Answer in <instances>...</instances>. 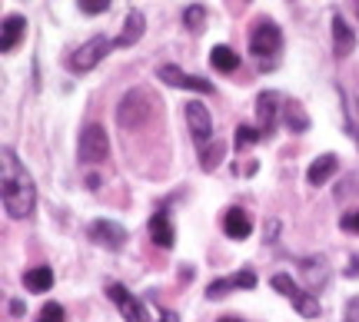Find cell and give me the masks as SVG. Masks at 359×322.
Listing matches in <instances>:
<instances>
[{"label": "cell", "mask_w": 359, "mask_h": 322, "mask_svg": "<svg viewBox=\"0 0 359 322\" xmlns=\"http://www.w3.org/2000/svg\"><path fill=\"white\" fill-rule=\"evenodd\" d=\"M303 270H309V283L316 286V283H326V276H323V272H326V266H323V262H316V259H306V262H303Z\"/></svg>", "instance_id": "27"}, {"label": "cell", "mask_w": 359, "mask_h": 322, "mask_svg": "<svg viewBox=\"0 0 359 322\" xmlns=\"http://www.w3.org/2000/svg\"><path fill=\"white\" fill-rule=\"evenodd\" d=\"M11 312H13V316H20V312H24V302H20V299H13V302H11Z\"/></svg>", "instance_id": "30"}, {"label": "cell", "mask_w": 359, "mask_h": 322, "mask_svg": "<svg viewBox=\"0 0 359 322\" xmlns=\"http://www.w3.org/2000/svg\"><path fill=\"white\" fill-rule=\"evenodd\" d=\"M273 289L290 299V306H293V309L299 312L303 319H316V316H320V299L313 296V293H306V289L296 283L293 276H286V272L273 276Z\"/></svg>", "instance_id": "5"}, {"label": "cell", "mask_w": 359, "mask_h": 322, "mask_svg": "<svg viewBox=\"0 0 359 322\" xmlns=\"http://www.w3.org/2000/svg\"><path fill=\"white\" fill-rule=\"evenodd\" d=\"M250 53L259 60V66H263V70H273V66H276V60H280L283 34H280V27L273 24L269 17H259L257 24L250 27Z\"/></svg>", "instance_id": "2"}, {"label": "cell", "mask_w": 359, "mask_h": 322, "mask_svg": "<svg viewBox=\"0 0 359 322\" xmlns=\"http://www.w3.org/2000/svg\"><path fill=\"white\" fill-rule=\"evenodd\" d=\"M210 64L217 66L219 74H233V70L240 66V57H236V53H233L226 43H217V47L210 50Z\"/></svg>", "instance_id": "20"}, {"label": "cell", "mask_w": 359, "mask_h": 322, "mask_svg": "<svg viewBox=\"0 0 359 322\" xmlns=\"http://www.w3.org/2000/svg\"><path fill=\"white\" fill-rule=\"evenodd\" d=\"M27 34V20L20 13H11V17H4V27H0V53H13L17 50V43L24 40Z\"/></svg>", "instance_id": "14"}, {"label": "cell", "mask_w": 359, "mask_h": 322, "mask_svg": "<svg viewBox=\"0 0 359 322\" xmlns=\"http://www.w3.org/2000/svg\"><path fill=\"white\" fill-rule=\"evenodd\" d=\"M0 200L11 219H27L37 206V186L11 146L0 150Z\"/></svg>", "instance_id": "1"}, {"label": "cell", "mask_w": 359, "mask_h": 322, "mask_svg": "<svg viewBox=\"0 0 359 322\" xmlns=\"http://www.w3.org/2000/svg\"><path fill=\"white\" fill-rule=\"evenodd\" d=\"M233 289H257V272L253 270H240L236 276H226V279H213L206 286V299H219L233 293Z\"/></svg>", "instance_id": "12"}, {"label": "cell", "mask_w": 359, "mask_h": 322, "mask_svg": "<svg viewBox=\"0 0 359 322\" xmlns=\"http://www.w3.org/2000/svg\"><path fill=\"white\" fill-rule=\"evenodd\" d=\"M150 239H154L160 249H173L177 243V230H173V219H170V209H156L150 216Z\"/></svg>", "instance_id": "13"}, {"label": "cell", "mask_w": 359, "mask_h": 322, "mask_svg": "<svg viewBox=\"0 0 359 322\" xmlns=\"http://www.w3.org/2000/svg\"><path fill=\"white\" fill-rule=\"evenodd\" d=\"M143 30H147V17L140 10H130L127 20H123V34L116 37V47H133L143 37Z\"/></svg>", "instance_id": "18"}, {"label": "cell", "mask_w": 359, "mask_h": 322, "mask_svg": "<svg viewBox=\"0 0 359 322\" xmlns=\"http://www.w3.org/2000/svg\"><path fill=\"white\" fill-rule=\"evenodd\" d=\"M107 156H110V140H107V130H103L100 123H87V127H83V133H80L77 160H80V163H87V167H93V163H103Z\"/></svg>", "instance_id": "6"}, {"label": "cell", "mask_w": 359, "mask_h": 322, "mask_svg": "<svg viewBox=\"0 0 359 322\" xmlns=\"http://www.w3.org/2000/svg\"><path fill=\"white\" fill-rule=\"evenodd\" d=\"M356 136H359V133H356Z\"/></svg>", "instance_id": "33"}, {"label": "cell", "mask_w": 359, "mask_h": 322, "mask_svg": "<svg viewBox=\"0 0 359 322\" xmlns=\"http://www.w3.org/2000/svg\"><path fill=\"white\" fill-rule=\"evenodd\" d=\"M114 47H116V40H110L107 34H97V37H90L87 43H80L77 50L70 53L67 66H70L74 74H90L100 60H107V53L114 50Z\"/></svg>", "instance_id": "4"}, {"label": "cell", "mask_w": 359, "mask_h": 322, "mask_svg": "<svg viewBox=\"0 0 359 322\" xmlns=\"http://www.w3.org/2000/svg\"><path fill=\"white\" fill-rule=\"evenodd\" d=\"M343 322H359V296L346 306V316H343Z\"/></svg>", "instance_id": "29"}, {"label": "cell", "mask_w": 359, "mask_h": 322, "mask_svg": "<svg viewBox=\"0 0 359 322\" xmlns=\"http://www.w3.org/2000/svg\"><path fill=\"white\" fill-rule=\"evenodd\" d=\"M87 236L97 246H107V249H120V246L127 243V230L120 223H114V219H93Z\"/></svg>", "instance_id": "10"}, {"label": "cell", "mask_w": 359, "mask_h": 322, "mask_svg": "<svg viewBox=\"0 0 359 322\" xmlns=\"http://www.w3.org/2000/svg\"><path fill=\"white\" fill-rule=\"evenodd\" d=\"M353 50H356V34H353L346 20L336 13L333 17V53L339 57V60H346Z\"/></svg>", "instance_id": "16"}, {"label": "cell", "mask_w": 359, "mask_h": 322, "mask_svg": "<svg viewBox=\"0 0 359 322\" xmlns=\"http://www.w3.org/2000/svg\"><path fill=\"white\" fill-rule=\"evenodd\" d=\"M183 113H187V127H190V133H193L196 150H206L210 143L217 140V136H213V116H210V110H206L200 100H190Z\"/></svg>", "instance_id": "7"}, {"label": "cell", "mask_w": 359, "mask_h": 322, "mask_svg": "<svg viewBox=\"0 0 359 322\" xmlns=\"http://www.w3.org/2000/svg\"><path fill=\"white\" fill-rule=\"evenodd\" d=\"M156 77L163 80L167 87H177V90H196V93H213V83L203 77H193V74H183L177 64H163L156 66Z\"/></svg>", "instance_id": "9"}, {"label": "cell", "mask_w": 359, "mask_h": 322, "mask_svg": "<svg viewBox=\"0 0 359 322\" xmlns=\"http://www.w3.org/2000/svg\"><path fill=\"white\" fill-rule=\"evenodd\" d=\"M107 296L114 299V306L120 309L123 322H150V312H147V306H143L140 299H137L133 293H130L127 286L110 283V286H107Z\"/></svg>", "instance_id": "8"}, {"label": "cell", "mask_w": 359, "mask_h": 322, "mask_svg": "<svg viewBox=\"0 0 359 322\" xmlns=\"http://www.w3.org/2000/svg\"><path fill=\"white\" fill-rule=\"evenodd\" d=\"M223 160V143L219 140H213L206 150H200V163H203V169H213Z\"/></svg>", "instance_id": "24"}, {"label": "cell", "mask_w": 359, "mask_h": 322, "mask_svg": "<svg viewBox=\"0 0 359 322\" xmlns=\"http://www.w3.org/2000/svg\"><path fill=\"white\" fill-rule=\"evenodd\" d=\"M34 322H67V312H64L60 302H47V306L37 312V319Z\"/></svg>", "instance_id": "25"}, {"label": "cell", "mask_w": 359, "mask_h": 322, "mask_svg": "<svg viewBox=\"0 0 359 322\" xmlns=\"http://www.w3.org/2000/svg\"><path fill=\"white\" fill-rule=\"evenodd\" d=\"M283 120H286V127L293 130V133H306L309 130V116L303 113V106L296 104V100H286V104H283Z\"/></svg>", "instance_id": "21"}, {"label": "cell", "mask_w": 359, "mask_h": 322, "mask_svg": "<svg viewBox=\"0 0 359 322\" xmlns=\"http://www.w3.org/2000/svg\"><path fill=\"white\" fill-rule=\"evenodd\" d=\"M336 167H339V160H336L333 153L316 156V160L309 163V169H306V183H309V186H326V183H330V176L336 173Z\"/></svg>", "instance_id": "17"}, {"label": "cell", "mask_w": 359, "mask_h": 322, "mask_svg": "<svg viewBox=\"0 0 359 322\" xmlns=\"http://www.w3.org/2000/svg\"><path fill=\"white\" fill-rule=\"evenodd\" d=\"M24 286L30 293H47L53 286V270L50 266H37V270H27L24 272Z\"/></svg>", "instance_id": "19"}, {"label": "cell", "mask_w": 359, "mask_h": 322, "mask_svg": "<svg viewBox=\"0 0 359 322\" xmlns=\"http://www.w3.org/2000/svg\"><path fill=\"white\" fill-rule=\"evenodd\" d=\"M77 7L87 13V17H97V13H107V10H110V0H80Z\"/></svg>", "instance_id": "26"}, {"label": "cell", "mask_w": 359, "mask_h": 322, "mask_svg": "<svg viewBox=\"0 0 359 322\" xmlns=\"http://www.w3.org/2000/svg\"><path fill=\"white\" fill-rule=\"evenodd\" d=\"M263 140V133L257 127H250V123H240L236 133H233V143H236V150H250V146H257Z\"/></svg>", "instance_id": "22"}, {"label": "cell", "mask_w": 359, "mask_h": 322, "mask_svg": "<svg viewBox=\"0 0 359 322\" xmlns=\"http://www.w3.org/2000/svg\"><path fill=\"white\" fill-rule=\"evenodd\" d=\"M160 322H177V312H163V319Z\"/></svg>", "instance_id": "31"}, {"label": "cell", "mask_w": 359, "mask_h": 322, "mask_svg": "<svg viewBox=\"0 0 359 322\" xmlns=\"http://www.w3.org/2000/svg\"><path fill=\"white\" fill-rule=\"evenodd\" d=\"M154 116H156V100H154V93L143 90V87H133V90L120 100V106H116V123L123 130H140V127H147Z\"/></svg>", "instance_id": "3"}, {"label": "cell", "mask_w": 359, "mask_h": 322, "mask_svg": "<svg viewBox=\"0 0 359 322\" xmlns=\"http://www.w3.org/2000/svg\"><path fill=\"white\" fill-rule=\"evenodd\" d=\"M219 322H240V319H230V316H226V319H219Z\"/></svg>", "instance_id": "32"}, {"label": "cell", "mask_w": 359, "mask_h": 322, "mask_svg": "<svg viewBox=\"0 0 359 322\" xmlns=\"http://www.w3.org/2000/svg\"><path fill=\"white\" fill-rule=\"evenodd\" d=\"M339 226H343L346 232H359V209L356 213H346V216L339 219Z\"/></svg>", "instance_id": "28"}, {"label": "cell", "mask_w": 359, "mask_h": 322, "mask_svg": "<svg viewBox=\"0 0 359 322\" xmlns=\"http://www.w3.org/2000/svg\"><path fill=\"white\" fill-rule=\"evenodd\" d=\"M276 116H280V97L273 90L257 97V130L263 133V140L276 133Z\"/></svg>", "instance_id": "11"}, {"label": "cell", "mask_w": 359, "mask_h": 322, "mask_svg": "<svg viewBox=\"0 0 359 322\" xmlns=\"http://www.w3.org/2000/svg\"><path fill=\"white\" fill-rule=\"evenodd\" d=\"M223 232L230 236V239H246L250 232H253V219H250V213L240 206H230L226 213H223Z\"/></svg>", "instance_id": "15"}, {"label": "cell", "mask_w": 359, "mask_h": 322, "mask_svg": "<svg viewBox=\"0 0 359 322\" xmlns=\"http://www.w3.org/2000/svg\"><path fill=\"white\" fill-rule=\"evenodd\" d=\"M203 20H206L203 4H190V7L183 10V24H187V30H203Z\"/></svg>", "instance_id": "23"}]
</instances>
